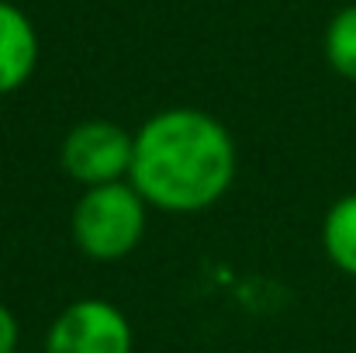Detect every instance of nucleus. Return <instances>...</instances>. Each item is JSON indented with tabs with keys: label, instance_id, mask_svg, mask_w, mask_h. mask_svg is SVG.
I'll use <instances>...</instances> for the list:
<instances>
[{
	"label": "nucleus",
	"instance_id": "3",
	"mask_svg": "<svg viewBox=\"0 0 356 353\" xmlns=\"http://www.w3.org/2000/svg\"><path fill=\"white\" fill-rule=\"evenodd\" d=\"M131 149H135V132L108 118H87L63 135L59 163L66 177L76 180L80 187H101V184L128 180Z\"/></svg>",
	"mask_w": 356,
	"mask_h": 353
},
{
	"label": "nucleus",
	"instance_id": "2",
	"mask_svg": "<svg viewBox=\"0 0 356 353\" xmlns=\"http://www.w3.org/2000/svg\"><path fill=\"white\" fill-rule=\"evenodd\" d=\"M145 229H149V205L128 180L83 187L70 215V233L76 249L101 263H115L135 253L138 242L145 239Z\"/></svg>",
	"mask_w": 356,
	"mask_h": 353
},
{
	"label": "nucleus",
	"instance_id": "8",
	"mask_svg": "<svg viewBox=\"0 0 356 353\" xmlns=\"http://www.w3.org/2000/svg\"><path fill=\"white\" fill-rule=\"evenodd\" d=\"M17 340H21V326H17V315L0 301V353H14L17 350Z\"/></svg>",
	"mask_w": 356,
	"mask_h": 353
},
{
	"label": "nucleus",
	"instance_id": "6",
	"mask_svg": "<svg viewBox=\"0 0 356 353\" xmlns=\"http://www.w3.org/2000/svg\"><path fill=\"white\" fill-rule=\"evenodd\" d=\"M322 249L336 270L356 277V191L343 194L322 219Z\"/></svg>",
	"mask_w": 356,
	"mask_h": 353
},
{
	"label": "nucleus",
	"instance_id": "1",
	"mask_svg": "<svg viewBox=\"0 0 356 353\" xmlns=\"http://www.w3.org/2000/svg\"><path fill=\"white\" fill-rule=\"evenodd\" d=\"M236 166V139L218 118L197 108H166L135 132L128 184L149 208L197 215L229 194Z\"/></svg>",
	"mask_w": 356,
	"mask_h": 353
},
{
	"label": "nucleus",
	"instance_id": "4",
	"mask_svg": "<svg viewBox=\"0 0 356 353\" xmlns=\"http://www.w3.org/2000/svg\"><path fill=\"white\" fill-rule=\"evenodd\" d=\"M135 333L128 315L108 298L70 301L45 333V353H131Z\"/></svg>",
	"mask_w": 356,
	"mask_h": 353
},
{
	"label": "nucleus",
	"instance_id": "9",
	"mask_svg": "<svg viewBox=\"0 0 356 353\" xmlns=\"http://www.w3.org/2000/svg\"><path fill=\"white\" fill-rule=\"evenodd\" d=\"M14 353H21V350H14Z\"/></svg>",
	"mask_w": 356,
	"mask_h": 353
},
{
	"label": "nucleus",
	"instance_id": "5",
	"mask_svg": "<svg viewBox=\"0 0 356 353\" xmlns=\"http://www.w3.org/2000/svg\"><path fill=\"white\" fill-rule=\"evenodd\" d=\"M38 66V31L31 17L10 3L0 0V97L21 91Z\"/></svg>",
	"mask_w": 356,
	"mask_h": 353
},
{
	"label": "nucleus",
	"instance_id": "7",
	"mask_svg": "<svg viewBox=\"0 0 356 353\" xmlns=\"http://www.w3.org/2000/svg\"><path fill=\"white\" fill-rule=\"evenodd\" d=\"M322 52L336 77L356 84V3L339 7L329 17L325 35H322Z\"/></svg>",
	"mask_w": 356,
	"mask_h": 353
}]
</instances>
